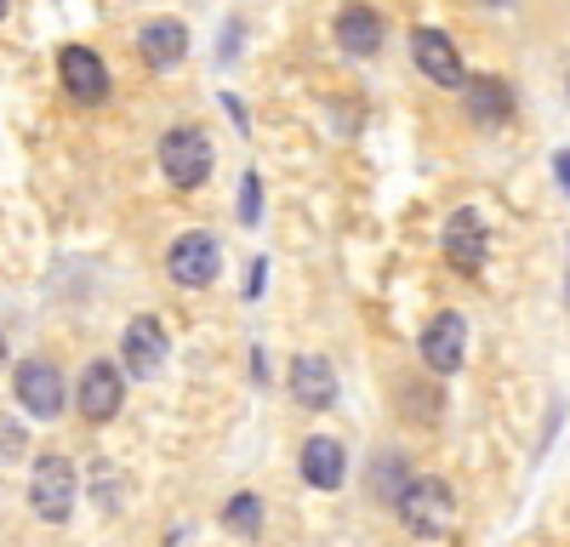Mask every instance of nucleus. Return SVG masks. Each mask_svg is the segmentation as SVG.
<instances>
[{
	"mask_svg": "<svg viewBox=\"0 0 570 547\" xmlns=\"http://www.w3.org/2000/svg\"><path fill=\"white\" fill-rule=\"evenodd\" d=\"M400 525L411 530V536H422V541H445L451 530H456V490L445 485V479H434V474H422V479H411L405 490H400Z\"/></svg>",
	"mask_w": 570,
	"mask_h": 547,
	"instance_id": "1",
	"label": "nucleus"
},
{
	"mask_svg": "<svg viewBox=\"0 0 570 547\" xmlns=\"http://www.w3.org/2000/svg\"><path fill=\"white\" fill-rule=\"evenodd\" d=\"M75 501H80V474L63 450H40L35 456V468H29V508L35 519L46 525H63L75 514Z\"/></svg>",
	"mask_w": 570,
	"mask_h": 547,
	"instance_id": "2",
	"label": "nucleus"
},
{
	"mask_svg": "<svg viewBox=\"0 0 570 547\" xmlns=\"http://www.w3.org/2000/svg\"><path fill=\"white\" fill-rule=\"evenodd\" d=\"M212 137L200 131V126H171L166 137H160V171H166V182L171 189H200V182L212 177Z\"/></svg>",
	"mask_w": 570,
	"mask_h": 547,
	"instance_id": "3",
	"label": "nucleus"
},
{
	"mask_svg": "<svg viewBox=\"0 0 570 547\" xmlns=\"http://www.w3.org/2000/svg\"><path fill=\"white\" fill-rule=\"evenodd\" d=\"M12 394L18 405L29 410L35 422H58L63 417V405H69V388H63V371L52 359H18V371H12Z\"/></svg>",
	"mask_w": 570,
	"mask_h": 547,
	"instance_id": "4",
	"label": "nucleus"
},
{
	"mask_svg": "<svg viewBox=\"0 0 570 547\" xmlns=\"http://www.w3.org/2000/svg\"><path fill=\"white\" fill-rule=\"evenodd\" d=\"M166 274H171L183 291H206L217 274H223V246H217V235H206V228H188V235H177L171 251H166Z\"/></svg>",
	"mask_w": 570,
	"mask_h": 547,
	"instance_id": "5",
	"label": "nucleus"
},
{
	"mask_svg": "<svg viewBox=\"0 0 570 547\" xmlns=\"http://www.w3.org/2000/svg\"><path fill=\"white\" fill-rule=\"evenodd\" d=\"M166 359H171V337L155 314H137L126 319V331H120V371L137 377V382H149L166 371Z\"/></svg>",
	"mask_w": 570,
	"mask_h": 547,
	"instance_id": "6",
	"label": "nucleus"
},
{
	"mask_svg": "<svg viewBox=\"0 0 570 547\" xmlns=\"http://www.w3.org/2000/svg\"><path fill=\"white\" fill-rule=\"evenodd\" d=\"M58 80H63V91H69V103H80V109L109 103V91H115L109 63L91 52V46H63V52H58Z\"/></svg>",
	"mask_w": 570,
	"mask_h": 547,
	"instance_id": "7",
	"label": "nucleus"
},
{
	"mask_svg": "<svg viewBox=\"0 0 570 547\" xmlns=\"http://www.w3.org/2000/svg\"><path fill=\"white\" fill-rule=\"evenodd\" d=\"M126 405V371L115 359H91L80 371V388H75V410L80 422H115V410Z\"/></svg>",
	"mask_w": 570,
	"mask_h": 547,
	"instance_id": "8",
	"label": "nucleus"
},
{
	"mask_svg": "<svg viewBox=\"0 0 570 547\" xmlns=\"http://www.w3.org/2000/svg\"><path fill=\"white\" fill-rule=\"evenodd\" d=\"M462 359H468V319L456 308H445V314L428 319V331H422V365L434 377H456Z\"/></svg>",
	"mask_w": 570,
	"mask_h": 547,
	"instance_id": "9",
	"label": "nucleus"
},
{
	"mask_svg": "<svg viewBox=\"0 0 570 547\" xmlns=\"http://www.w3.org/2000/svg\"><path fill=\"white\" fill-rule=\"evenodd\" d=\"M411 58H416V69L434 80V86H451L456 91L468 80V63H462L456 40L445 29H411Z\"/></svg>",
	"mask_w": 570,
	"mask_h": 547,
	"instance_id": "10",
	"label": "nucleus"
},
{
	"mask_svg": "<svg viewBox=\"0 0 570 547\" xmlns=\"http://www.w3.org/2000/svg\"><path fill=\"white\" fill-rule=\"evenodd\" d=\"M485 251H491L485 217L473 211V206L451 211V222H445V262H456L462 274H480V268H485Z\"/></svg>",
	"mask_w": 570,
	"mask_h": 547,
	"instance_id": "11",
	"label": "nucleus"
},
{
	"mask_svg": "<svg viewBox=\"0 0 570 547\" xmlns=\"http://www.w3.org/2000/svg\"><path fill=\"white\" fill-rule=\"evenodd\" d=\"M285 382H292V399L303 410H331V405H337V371H331L325 354H297Z\"/></svg>",
	"mask_w": 570,
	"mask_h": 547,
	"instance_id": "12",
	"label": "nucleus"
},
{
	"mask_svg": "<svg viewBox=\"0 0 570 547\" xmlns=\"http://www.w3.org/2000/svg\"><path fill=\"white\" fill-rule=\"evenodd\" d=\"M337 46H343V58H376L383 52V40H389V29H383V18H376V7H365V0H354V7H343L337 12Z\"/></svg>",
	"mask_w": 570,
	"mask_h": 547,
	"instance_id": "13",
	"label": "nucleus"
},
{
	"mask_svg": "<svg viewBox=\"0 0 570 547\" xmlns=\"http://www.w3.org/2000/svg\"><path fill=\"white\" fill-rule=\"evenodd\" d=\"M456 91L468 98V120L473 126H508L513 120V86L502 74H473Z\"/></svg>",
	"mask_w": 570,
	"mask_h": 547,
	"instance_id": "14",
	"label": "nucleus"
},
{
	"mask_svg": "<svg viewBox=\"0 0 570 547\" xmlns=\"http://www.w3.org/2000/svg\"><path fill=\"white\" fill-rule=\"evenodd\" d=\"M297 468H303V479H308L314 490H337V485L348 479V450H343V439L314 434V439H303Z\"/></svg>",
	"mask_w": 570,
	"mask_h": 547,
	"instance_id": "15",
	"label": "nucleus"
},
{
	"mask_svg": "<svg viewBox=\"0 0 570 547\" xmlns=\"http://www.w3.org/2000/svg\"><path fill=\"white\" fill-rule=\"evenodd\" d=\"M137 58L149 63V69H177L183 58H188V29L177 23V18H155V23H142V34H137Z\"/></svg>",
	"mask_w": 570,
	"mask_h": 547,
	"instance_id": "16",
	"label": "nucleus"
},
{
	"mask_svg": "<svg viewBox=\"0 0 570 547\" xmlns=\"http://www.w3.org/2000/svg\"><path fill=\"white\" fill-rule=\"evenodd\" d=\"M223 525L234 536H263V496L257 490H240V496H228V508H223Z\"/></svg>",
	"mask_w": 570,
	"mask_h": 547,
	"instance_id": "17",
	"label": "nucleus"
},
{
	"mask_svg": "<svg viewBox=\"0 0 570 547\" xmlns=\"http://www.w3.org/2000/svg\"><path fill=\"white\" fill-rule=\"evenodd\" d=\"M405 485H411V474H405V456L394 463V456L383 450V456H376V474H371V490H376V501H389V508H394Z\"/></svg>",
	"mask_w": 570,
	"mask_h": 547,
	"instance_id": "18",
	"label": "nucleus"
},
{
	"mask_svg": "<svg viewBox=\"0 0 570 547\" xmlns=\"http://www.w3.org/2000/svg\"><path fill=\"white\" fill-rule=\"evenodd\" d=\"M257 195H263V182H257V171H246V189H240V222L246 228L257 222Z\"/></svg>",
	"mask_w": 570,
	"mask_h": 547,
	"instance_id": "19",
	"label": "nucleus"
},
{
	"mask_svg": "<svg viewBox=\"0 0 570 547\" xmlns=\"http://www.w3.org/2000/svg\"><path fill=\"white\" fill-rule=\"evenodd\" d=\"M12 456H23V434L0 417V463H12Z\"/></svg>",
	"mask_w": 570,
	"mask_h": 547,
	"instance_id": "20",
	"label": "nucleus"
},
{
	"mask_svg": "<svg viewBox=\"0 0 570 547\" xmlns=\"http://www.w3.org/2000/svg\"><path fill=\"white\" fill-rule=\"evenodd\" d=\"M553 177H559V189L570 195V149H559V155H553Z\"/></svg>",
	"mask_w": 570,
	"mask_h": 547,
	"instance_id": "21",
	"label": "nucleus"
},
{
	"mask_svg": "<svg viewBox=\"0 0 570 547\" xmlns=\"http://www.w3.org/2000/svg\"><path fill=\"white\" fill-rule=\"evenodd\" d=\"M7 12H12V0H0V23H7Z\"/></svg>",
	"mask_w": 570,
	"mask_h": 547,
	"instance_id": "22",
	"label": "nucleus"
},
{
	"mask_svg": "<svg viewBox=\"0 0 570 547\" xmlns=\"http://www.w3.org/2000/svg\"><path fill=\"white\" fill-rule=\"evenodd\" d=\"M0 365H7V331H0Z\"/></svg>",
	"mask_w": 570,
	"mask_h": 547,
	"instance_id": "23",
	"label": "nucleus"
}]
</instances>
